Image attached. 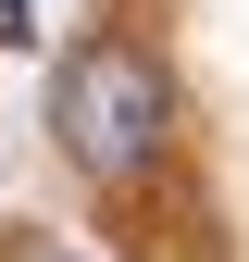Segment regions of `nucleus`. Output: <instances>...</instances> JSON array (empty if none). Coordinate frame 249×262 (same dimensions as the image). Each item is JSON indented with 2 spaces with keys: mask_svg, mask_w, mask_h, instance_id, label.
Listing matches in <instances>:
<instances>
[{
  "mask_svg": "<svg viewBox=\"0 0 249 262\" xmlns=\"http://www.w3.org/2000/svg\"><path fill=\"white\" fill-rule=\"evenodd\" d=\"M162 125H175V88H162V62H150L137 38H75V50H62L50 138H62V162H75L87 187L150 175V162H162Z\"/></svg>",
  "mask_w": 249,
  "mask_h": 262,
  "instance_id": "f257e3e1",
  "label": "nucleus"
},
{
  "mask_svg": "<svg viewBox=\"0 0 249 262\" xmlns=\"http://www.w3.org/2000/svg\"><path fill=\"white\" fill-rule=\"evenodd\" d=\"M25 262H87V250H25Z\"/></svg>",
  "mask_w": 249,
  "mask_h": 262,
  "instance_id": "7ed1b4c3",
  "label": "nucleus"
},
{
  "mask_svg": "<svg viewBox=\"0 0 249 262\" xmlns=\"http://www.w3.org/2000/svg\"><path fill=\"white\" fill-rule=\"evenodd\" d=\"M38 38V13H25V0H0V50H25Z\"/></svg>",
  "mask_w": 249,
  "mask_h": 262,
  "instance_id": "f03ea898",
  "label": "nucleus"
}]
</instances>
